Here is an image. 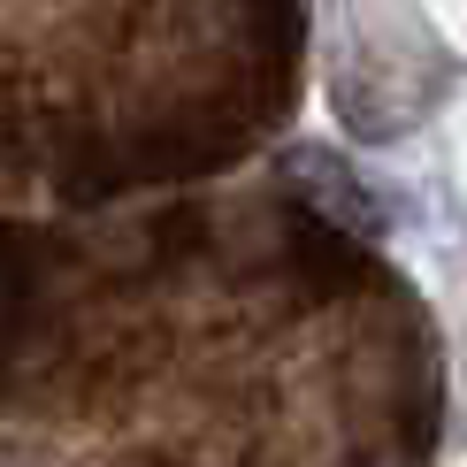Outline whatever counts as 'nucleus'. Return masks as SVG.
Masks as SVG:
<instances>
[{
	"instance_id": "f257e3e1",
	"label": "nucleus",
	"mask_w": 467,
	"mask_h": 467,
	"mask_svg": "<svg viewBox=\"0 0 467 467\" xmlns=\"http://www.w3.org/2000/svg\"><path fill=\"white\" fill-rule=\"evenodd\" d=\"M291 177L306 184V200H315L322 215H337V223H353V230H360V223L376 230V200H368V184L345 177V161H329V153H299Z\"/></svg>"
}]
</instances>
